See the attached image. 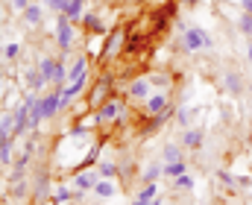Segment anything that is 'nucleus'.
Segmentation results:
<instances>
[{
	"instance_id": "nucleus-1",
	"label": "nucleus",
	"mask_w": 252,
	"mask_h": 205,
	"mask_svg": "<svg viewBox=\"0 0 252 205\" xmlns=\"http://www.w3.org/2000/svg\"><path fill=\"white\" fill-rule=\"evenodd\" d=\"M182 44H185V50L190 53H196V50H208L214 41H211V35L202 29V27H188V32H185V38H182Z\"/></svg>"
},
{
	"instance_id": "nucleus-2",
	"label": "nucleus",
	"mask_w": 252,
	"mask_h": 205,
	"mask_svg": "<svg viewBox=\"0 0 252 205\" xmlns=\"http://www.w3.org/2000/svg\"><path fill=\"white\" fill-rule=\"evenodd\" d=\"M56 41H59L62 53L70 50V41H73V21H70L64 12H56Z\"/></svg>"
},
{
	"instance_id": "nucleus-3",
	"label": "nucleus",
	"mask_w": 252,
	"mask_h": 205,
	"mask_svg": "<svg viewBox=\"0 0 252 205\" xmlns=\"http://www.w3.org/2000/svg\"><path fill=\"white\" fill-rule=\"evenodd\" d=\"M41 109H44V120L47 117H56L59 109H62V91L59 94H50V97H41Z\"/></svg>"
},
{
	"instance_id": "nucleus-4",
	"label": "nucleus",
	"mask_w": 252,
	"mask_h": 205,
	"mask_svg": "<svg viewBox=\"0 0 252 205\" xmlns=\"http://www.w3.org/2000/svg\"><path fill=\"white\" fill-rule=\"evenodd\" d=\"M118 115H121V103L109 100V103H103V106H100V112H97V120H103V123H106V120H115Z\"/></svg>"
},
{
	"instance_id": "nucleus-5",
	"label": "nucleus",
	"mask_w": 252,
	"mask_h": 205,
	"mask_svg": "<svg viewBox=\"0 0 252 205\" xmlns=\"http://www.w3.org/2000/svg\"><path fill=\"white\" fill-rule=\"evenodd\" d=\"M41 18H44V9H41V6H35V3H30V6L24 9V21H27L30 27H38V24H41Z\"/></svg>"
},
{
	"instance_id": "nucleus-6",
	"label": "nucleus",
	"mask_w": 252,
	"mask_h": 205,
	"mask_svg": "<svg viewBox=\"0 0 252 205\" xmlns=\"http://www.w3.org/2000/svg\"><path fill=\"white\" fill-rule=\"evenodd\" d=\"M76 188H82V191H91L97 182H100V173H76Z\"/></svg>"
},
{
	"instance_id": "nucleus-7",
	"label": "nucleus",
	"mask_w": 252,
	"mask_h": 205,
	"mask_svg": "<svg viewBox=\"0 0 252 205\" xmlns=\"http://www.w3.org/2000/svg\"><path fill=\"white\" fill-rule=\"evenodd\" d=\"M223 85H226V91H229V94H241V88H244V85H241V73L229 70V73H226V79H223Z\"/></svg>"
},
{
	"instance_id": "nucleus-8",
	"label": "nucleus",
	"mask_w": 252,
	"mask_h": 205,
	"mask_svg": "<svg viewBox=\"0 0 252 205\" xmlns=\"http://www.w3.org/2000/svg\"><path fill=\"white\" fill-rule=\"evenodd\" d=\"M147 112H150V115L167 112V97H161V94H158V97H150V100H147Z\"/></svg>"
},
{
	"instance_id": "nucleus-9",
	"label": "nucleus",
	"mask_w": 252,
	"mask_h": 205,
	"mask_svg": "<svg viewBox=\"0 0 252 205\" xmlns=\"http://www.w3.org/2000/svg\"><path fill=\"white\" fill-rule=\"evenodd\" d=\"M121 41H124V32H112V35L106 38V50H103V56H115L118 47H121Z\"/></svg>"
},
{
	"instance_id": "nucleus-10",
	"label": "nucleus",
	"mask_w": 252,
	"mask_h": 205,
	"mask_svg": "<svg viewBox=\"0 0 252 205\" xmlns=\"http://www.w3.org/2000/svg\"><path fill=\"white\" fill-rule=\"evenodd\" d=\"M82 88H85V73H82V76H76V79H70V85L64 88L62 94L67 97V100H73V97H76V94H79Z\"/></svg>"
},
{
	"instance_id": "nucleus-11",
	"label": "nucleus",
	"mask_w": 252,
	"mask_h": 205,
	"mask_svg": "<svg viewBox=\"0 0 252 205\" xmlns=\"http://www.w3.org/2000/svg\"><path fill=\"white\" fill-rule=\"evenodd\" d=\"M94 194H97L100 200H112V197H115V185H112V182H103V179H100V182L94 185Z\"/></svg>"
},
{
	"instance_id": "nucleus-12",
	"label": "nucleus",
	"mask_w": 252,
	"mask_h": 205,
	"mask_svg": "<svg viewBox=\"0 0 252 205\" xmlns=\"http://www.w3.org/2000/svg\"><path fill=\"white\" fill-rule=\"evenodd\" d=\"M129 94H132V97H147V94H150V82H147V79H135V82L129 85Z\"/></svg>"
},
{
	"instance_id": "nucleus-13",
	"label": "nucleus",
	"mask_w": 252,
	"mask_h": 205,
	"mask_svg": "<svg viewBox=\"0 0 252 205\" xmlns=\"http://www.w3.org/2000/svg\"><path fill=\"white\" fill-rule=\"evenodd\" d=\"M182 173H188V164H185V161H173V164H164V176L176 179V176H182Z\"/></svg>"
},
{
	"instance_id": "nucleus-14",
	"label": "nucleus",
	"mask_w": 252,
	"mask_h": 205,
	"mask_svg": "<svg viewBox=\"0 0 252 205\" xmlns=\"http://www.w3.org/2000/svg\"><path fill=\"white\" fill-rule=\"evenodd\" d=\"M158 176H164V167H161V164H150L141 179H144V185H147V182H158Z\"/></svg>"
},
{
	"instance_id": "nucleus-15",
	"label": "nucleus",
	"mask_w": 252,
	"mask_h": 205,
	"mask_svg": "<svg viewBox=\"0 0 252 205\" xmlns=\"http://www.w3.org/2000/svg\"><path fill=\"white\" fill-rule=\"evenodd\" d=\"M38 68H41L38 73L50 82V79H53V73H56V59H41V62H38Z\"/></svg>"
},
{
	"instance_id": "nucleus-16",
	"label": "nucleus",
	"mask_w": 252,
	"mask_h": 205,
	"mask_svg": "<svg viewBox=\"0 0 252 205\" xmlns=\"http://www.w3.org/2000/svg\"><path fill=\"white\" fill-rule=\"evenodd\" d=\"M82 6H85V0H70V6L64 9V15H67L70 21H79V18H82Z\"/></svg>"
},
{
	"instance_id": "nucleus-17",
	"label": "nucleus",
	"mask_w": 252,
	"mask_h": 205,
	"mask_svg": "<svg viewBox=\"0 0 252 205\" xmlns=\"http://www.w3.org/2000/svg\"><path fill=\"white\" fill-rule=\"evenodd\" d=\"M173 161H182V152L176 144H167L164 146V164H173Z\"/></svg>"
},
{
	"instance_id": "nucleus-18",
	"label": "nucleus",
	"mask_w": 252,
	"mask_h": 205,
	"mask_svg": "<svg viewBox=\"0 0 252 205\" xmlns=\"http://www.w3.org/2000/svg\"><path fill=\"white\" fill-rule=\"evenodd\" d=\"M182 141H185V146H199L202 144V129H188Z\"/></svg>"
},
{
	"instance_id": "nucleus-19",
	"label": "nucleus",
	"mask_w": 252,
	"mask_h": 205,
	"mask_svg": "<svg viewBox=\"0 0 252 205\" xmlns=\"http://www.w3.org/2000/svg\"><path fill=\"white\" fill-rule=\"evenodd\" d=\"M156 197H158V185H156V182H147L144 191L138 194V200H156Z\"/></svg>"
},
{
	"instance_id": "nucleus-20",
	"label": "nucleus",
	"mask_w": 252,
	"mask_h": 205,
	"mask_svg": "<svg viewBox=\"0 0 252 205\" xmlns=\"http://www.w3.org/2000/svg\"><path fill=\"white\" fill-rule=\"evenodd\" d=\"M238 27H241V32H244V35H250V38H252V15H250V12H244V15L238 18Z\"/></svg>"
},
{
	"instance_id": "nucleus-21",
	"label": "nucleus",
	"mask_w": 252,
	"mask_h": 205,
	"mask_svg": "<svg viewBox=\"0 0 252 205\" xmlns=\"http://www.w3.org/2000/svg\"><path fill=\"white\" fill-rule=\"evenodd\" d=\"M112 82L109 79H100V85H97V91H94V100H91V106H100V100H103V94H106V88H109Z\"/></svg>"
},
{
	"instance_id": "nucleus-22",
	"label": "nucleus",
	"mask_w": 252,
	"mask_h": 205,
	"mask_svg": "<svg viewBox=\"0 0 252 205\" xmlns=\"http://www.w3.org/2000/svg\"><path fill=\"white\" fill-rule=\"evenodd\" d=\"M44 197H47V176L41 173L38 182H35V200H44Z\"/></svg>"
},
{
	"instance_id": "nucleus-23",
	"label": "nucleus",
	"mask_w": 252,
	"mask_h": 205,
	"mask_svg": "<svg viewBox=\"0 0 252 205\" xmlns=\"http://www.w3.org/2000/svg\"><path fill=\"white\" fill-rule=\"evenodd\" d=\"M12 144H15V138H9V141L0 146V161H3V164H9V161H12Z\"/></svg>"
},
{
	"instance_id": "nucleus-24",
	"label": "nucleus",
	"mask_w": 252,
	"mask_h": 205,
	"mask_svg": "<svg viewBox=\"0 0 252 205\" xmlns=\"http://www.w3.org/2000/svg\"><path fill=\"white\" fill-rule=\"evenodd\" d=\"M173 185H176V188H182V191H190V188H193V179H190L188 173H182V176H176V179H173Z\"/></svg>"
},
{
	"instance_id": "nucleus-25",
	"label": "nucleus",
	"mask_w": 252,
	"mask_h": 205,
	"mask_svg": "<svg viewBox=\"0 0 252 205\" xmlns=\"http://www.w3.org/2000/svg\"><path fill=\"white\" fill-rule=\"evenodd\" d=\"M82 73H85V56L73 62V68H70V73H67V76H70V79H76V76H82Z\"/></svg>"
},
{
	"instance_id": "nucleus-26",
	"label": "nucleus",
	"mask_w": 252,
	"mask_h": 205,
	"mask_svg": "<svg viewBox=\"0 0 252 205\" xmlns=\"http://www.w3.org/2000/svg\"><path fill=\"white\" fill-rule=\"evenodd\" d=\"M97 173H100V176H109V179H112V176H115V173H118V170H115V164H112V161H103V164H100V170H97Z\"/></svg>"
},
{
	"instance_id": "nucleus-27",
	"label": "nucleus",
	"mask_w": 252,
	"mask_h": 205,
	"mask_svg": "<svg viewBox=\"0 0 252 205\" xmlns=\"http://www.w3.org/2000/svg\"><path fill=\"white\" fill-rule=\"evenodd\" d=\"M67 200H70V191H67V188H59V191H56V205L67 203Z\"/></svg>"
},
{
	"instance_id": "nucleus-28",
	"label": "nucleus",
	"mask_w": 252,
	"mask_h": 205,
	"mask_svg": "<svg viewBox=\"0 0 252 205\" xmlns=\"http://www.w3.org/2000/svg\"><path fill=\"white\" fill-rule=\"evenodd\" d=\"M217 179H220L223 185H235V176H232V173H226V170H220V173H217Z\"/></svg>"
},
{
	"instance_id": "nucleus-29",
	"label": "nucleus",
	"mask_w": 252,
	"mask_h": 205,
	"mask_svg": "<svg viewBox=\"0 0 252 205\" xmlns=\"http://www.w3.org/2000/svg\"><path fill=\"white\" fill-rule=\"evenodd\" d=\"M18 53H21V47H18V44H6V56H9V59H15Z\"/></svg>"
},
{
	"instance_id": "nucleus-30",
	"label": "nucleus",
	"mask_w": 252,
	"mask_h": 205,
	"mask_svg": "<svg viewBox=\"0 0 252 205\" xmlns=\"http://www.w3.org/2000/svg\"><path fill=\"white\" fill-rule=\"evenodd\" d=\"M235 182H238L241 188H252V179H250V176H235Z\"/></svg>"
},
{
	"instance_id": "nucleus-31",
	"label": "nucleus",
	"mask_w": 252,
	"mask_h": 205,
	"mask_svg": "<svg viewBox=\"0 0 252 205\" xmlns=\"http://www.w3.org/2000/svg\"><path fill=\"white\" fill-rule=\"evenodd\" d=\"M30 6V0H12V9H18V12H24Z\"/></svg>"
},
{
	"instance_id": "nucleus-32",
	"label": "nucleus",
	"mask_w": 252,
	"mask_h": 205,
	"mask_svg": "<svg viewBox=\"0 0 252 205\" xmlns=\"http://www.w3.org/2000/svg\"><path fill=\"white\" fill-rule=\"evenodd\" d=\"M241 6H244V12H250L252 15V0H241Z\"/></svg>"
},
{
	"instance_id": "nucleus-33",
	"label": "nucleus",
	"mask_w": 252,
	"mask_h": 205,
	"mask_svg": "<svg viewBox=\"0 0 252 205\" xmlns=\"http://www.w3.org/2000/svg\"><path fill=\"white\" fill-rule=\"evenodd\" d=\"M247 59H250V62H252V44H250V47H247Z\"/></svg>"
},
{
	"instance_id": "nucleus-34",
	"label": "nucleus",
	"mask_w": 252,
	"mask_h": 205,
	"mask_svg": "<svg viewBox=\"0 0 252 205\" xmlns=\"http://www.w3.org/2000/svg\"><path fill=\"white\" fill-rule=\"evenodd\" d=\"M185 3H188V6H196V3H199V0H185Z\"/></svg>"
}]
</instances>
